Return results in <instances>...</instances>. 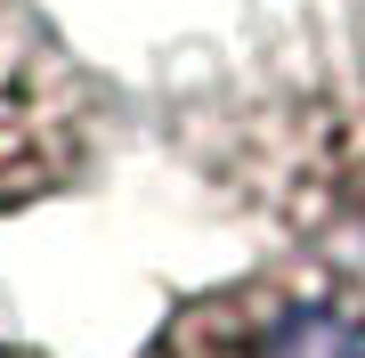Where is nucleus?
Returning a JSON list of instances; mask_svg holds the SVG:
<instances>
[{
	"instance_id": "f257e3e1",
	"label": "nucleus",
	"mask_w": 365,
	"mask_h": 358,
	"mask_svg": "<svg viewBox=\"0 0 365 358\" xmlns=\"http://www.w3.org/2000/svg\"><path fill=\"white\" fill-rule=\"evenodd\" d=\"M227 179L292 244H309V261L365 252V57L260 98L235 131Z\"/></svg>"
},
{
	"instance_id": "f03ea898",
	"label": "nucleus",
	"mask_w": 365,
	"mask_h": 358,
	"mask_svg": "<svg viewBox=\"0 0 365 358\" xmlns=\"http://www.w3.org/2000/svg\"><path fill=\"white\" fill-rule=\"evenodd\" d=\"M138 358H365V285L341 261H268L187 293Z\"/></svg>"
},
{
	"instance_id": "7ed1b4c3",
	"label": "nucleus",
	"mask_w": 365,
	"mask_h": 358,
	"mask_svg": "<svg viewBox=\"0 0 365 358\" xmlns=\"http://www.w3.org/2000/svg\"><path fill=\"white\" fill-rule=\"evenodd\" d=\"M90 81L49 49L33 25L0 16V212L49 204L90 171Z\"/></svg>"
},
{
	"instance_id": "20e7f679",
	"label": "nucleus",
	"mask_w": 365,
	"mask_h": 358,
	"mask_svg": "<svg viewBox=\"0 0 365 358\" xmlns=\"http://www.w3.org/2000/svg\"><path fill=\"white\" fill-rule=\"evenodd\" d=\"M0 358H33V350H9V342H0Z\"/></svg>"
}]
</instances>
